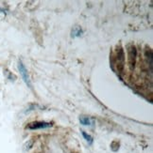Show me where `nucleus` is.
<instances>
[{"mask_svg": "<svg viewBox=\"0 0 153 153\" xmlns=\"http://www.w3.org/2000/svg\"><path fill=\"white\" fill-rule=\"evenodd\" d=\"M18 69H19V71H20V74H21L24 82L26 83V85L29 86V88H31V82H30V79H29V74H28V70L26 69L25 65L20 61L19 64H18Z\"/></svg>", "mask_w": 153, "mask_h": 153, "instance_id": "obj_1", "label": "nucleus"}, {"mask_svg": "<svg viewBox=\"0 0 153 153\" xmlns=\"http://www.w3.org/2000/svg\"><path fill=\"white\" fill-rule=\"evenodd\" d=\"M52 126L51 123L49 122H44V121H35L31 122L28 125V128L30 130H38V129H46L50 128Z\"/></svg>", "mask_w": 153, "mask_h": 153, "instance_id": "obj_2", "label": "nucleus"}, {"mask_svg": "<svg viewBox=\"0 0 153 153\" xmlns=\"http://www.w3.org/2000/svg\"><path fill=\"white\" fill-rule=\"evenodd\" d=\"M136 56H137V51L134 46H130L129 48V61L131 68H134L135 62H136Z\"/></svg>", "mask_w": 153, "mask_h": 153, "instance_id": "obj_3", "label": "nucleus"}, {"mask_svg": "<svg viewBox=\"0 0 153 153\" xmlns=\"http://www.w3.org/2000/svg\"><path fill=\"white\" fill-rule=\"evenodd\" d=\"M79 122L84 126H93L95 124V120L88 117H79Z\"/></svg>", "mask_w": 153, "mask_h": 153, "instance_id": "obj_4", "label": "nucleus"}, {"mask_svg": "<svg viewBox=\"0 0 153 153\" xmlns=\"http://www.w3.org/2000/svg\"><path fill=\"white\" fill-rule=\"evenodd\" d=\"M81 34H82V30L79 26H76V27L72 30V36L75 37V38L81 36Z\"/></svg>", "mask_w": 153, "mask_h": 153, "instance_id": "obj_5", "label": "nucleus"}, {"mask_svg": "<svg viewBox=\"0 0 153 153\" xmlns=\"http://www.w3.org/2000/svg\"><path fill=\"white\" fill-rule=\"evenodd\" d=\"M81 134H82V135H83V137H84V139L86 141H87V143L89 144V145H92L93 144V138H92V136L90 135V134H86L85 131H81Z\"/></svg>", "mask_w": 153, "mask_h": 153, "instance_id": "obj_6", "label": "nucleus"}]
</instances>
